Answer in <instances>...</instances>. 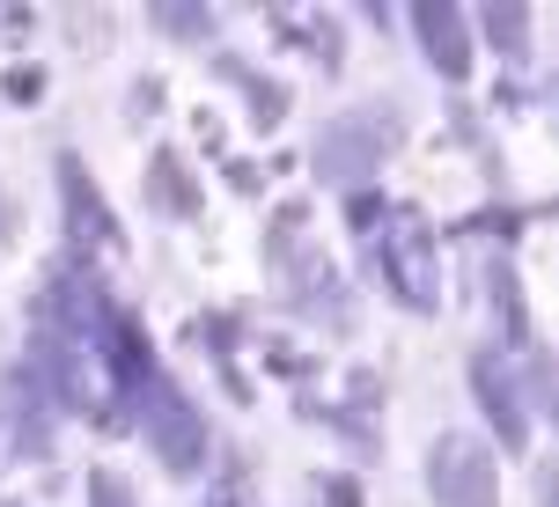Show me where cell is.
Listing matches in <instances>:
<instances>
[{
	"instance_id": "9",
	"label": "cell",
	"mask_w": 559,
	"mask_h": 507,
	"mask_svg": "<svg viewBox=\"0 0 559 507\" xmlns=\"http://www.w3.org/2000/svg\"><path fill=\"white\" fill-rule=\"evenodd\" d=\"M486 29H493L501 45H523V29H531V15H523V8H486Z\"/></svg>"
},
{
	"instance_id": "3",
	"label": "cell",
	"mask_w": 559,
	"mask_h": 507,
	"mask_svg": "<svg viewBox=\"0 0 559 507\" xmlns=\"http://www.w3.org/2000/svg\"><path fill=\"white\" fill-rule=\"evenodd\" d=\"M376 265L391 273V287L413 302V310L435 302V236H427V221H419L413 206L391 214V236H376Z\"/></svg>"
},
{
	"instance_id": "4",
	"label": "cell",
	"mask_w": 559,
	"mask_h": 507,
	"mask_svg": "<svg viewBox=\"0 0 559 507\" xmlns=\"http://www.w3.org/2000/svg\"><path fill=\"white\" fill-rule=\"evenodd\" d=\"M419 37H427V52H435V67H442L449 82L456 74H472V45H464V15L449 8V0H419Z\"/></svg>"
},
{
	"instance_id": "6",
	"label": "cell",
	"mask_w": 559,
	"mask_h": 507,
	"mask_svg": "<svg viewBox=\"0 0 559 507\" xmlns=\"http://www.w3.org/2000/svg\"><path fill=\"white\" fill-rule=\"evenodd\" d=\"M155 198H163L169 214H192V206H199V192H192V184H185V162H177L169 147H163V155H155Z\"/></svg>"
},
{
	"instance_id": "5",
	"label": "cell",
	"mask_w": 559,
	"mask_h": 507,
	"mask_svg": "<svg viewBox=\"0 0 559 507\" xmlns=\"http://www.w3.org/2000/svg\"><path fill=\"white\" fill-rule=\"evenodd\" d=\"M59 177H67V198H74V221H82V228H96V243H118V221H111V214H104V198L88 192L82 162H67V169H59Z\"/></svg>"
},
{
	"instance_id": "2",
	"label": "cell",
	"mask_w": 559,
	"mask_h": 507,
	"mask_svg": "<svg viewBox=\"0 0 559 507\" xmlns=\"http://www.w3.org/2000/svg\"><path fill=\"white\" fill-rule=\"evenodd\" d=\"M427 485L442 507H493L501 500V479H493V456L478 449L472 434H442L435 456H427Z\"/></svg>"
},
{
	"instance_id": "8",
	"label": "cell",
	"mask_w": 559,
	"mask_h": 507,
	"mask_svg": "<svg viewBox=\"0 0 559 507\" xmlns=\"http://www.w3.org/2000/svg\"><path fill=\"white\" fill-rule=\"evenodd\" d=\"M88 507H133V493L118 471H88Z\"/></svg>"
},
{
	"instance_id": "7",
	"label": "cell",
	"mask_w": 559,
	"mask_h": 507,
	"mask_svg": "<svg viewBox=\"0 0 559 507\" xmlns=\"http://www.w3.org/2000/svg\"><path fill=\"white\" fill-rule=\"evenodd\" d=\"M206 507H258V493H251V471H243V463H228L222 479H214V493H206Z\"/></svg>"
},
{
	"instance_id": "1",
	"label": "cell",
	"mask_w": 559,
	"mask_h": 507,
	"mask_svg": "<svg viewBox=\"0 0 559 507\" xmlns=\"http://www.w3.org/2000/svg\"><path fill=\"white\" fill-rule=\"evenodd\" d=\"M140 426H147V442H155V456H163L169 471H199L206 463V412L169 375L140 383Z\"/></svg>"
}]
</instances>
